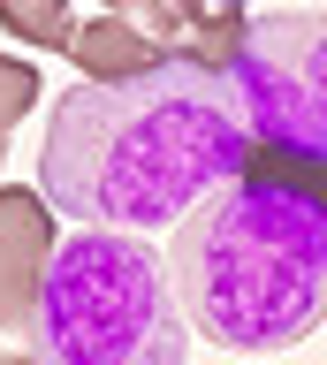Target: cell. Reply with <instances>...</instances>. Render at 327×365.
<instances>
[{"label": "cell", "instance_id": "cell-1", "mask_svg": "<svg viewBox=\"0 0 327 365\" xmlns=\"http://www.w3.org/2000/svg\"><path fill=\"white\" fill-rule=\"evenodd\" d=\"M259 168L229 76L198 53H167L137 76H84L38 145V190L53 213L84 228H183L221 182Z\"/></svg>", "mask_w": 327, "mask_h": 365}, {"label": "cell", "instance_id": "cell-7", "mask_svg": "<svg viewBox=\"0 0 327 365\" xmlns=\"http://www.w3.org/2000/svg\"><path fill=\"white\" fill-rule=\"evenodd\" d=\"M0 31H16L24 46L69 53L76 46V0H0Z\"/></svg>", "mask_w": 327, "mask_h": 365}, {"label": "cell", "instance_id": "cell-2", "mask_svg": "<svg viewBox=\"0 0 327 365\" xmlns=\"http://www.w3.org/2000/svg\"><path fill=\"white\" fill-rule=\"evenodd\" d=\"M167 282L221 350H289L327 319V190L289 168H244L190 205Z\"/></svg>", "mask_w": 327, "mask_h": 365}, {"label": "cell", "instance_id": "cell-8", "mask_svg": "<svg viewBox=\"0 0 327 365\" xmlns=\"http://www.w3.org/2000/svg\"><path fill=\"white\" fill-rule=\"evenodd\" d=\"M31 107H38V68L16 61V53H0V145H8V130H16Z\"/></svg>", "mask_w": 327, "mask_h": 365}, {"label": "cell", "instance_id": "cell-5", "mask_svg": "<svg viewBox=\"0 0 327 365\" xmlns=\"http://www.w3.org/2000/svg\"><path fill=\"white\" fill-rule=\"evenodd\" d=\"M53 205L46 190L0 182V365H31V304L53 259Z\"/></svg>", "mask_w": 327, "mask_h": 365}, {"label": "cell", "instance_id": "cell-9", "mask_svg": "<svg viewBox=\"0 0 327 365\" xmlns=\"http://www.w3.org/2000/svg\"><path fill=\"white\" fill-rule=\"evenodd\" d=\"M190 8H198V16H236L244 0H190Z\"/></svg>", "mask_w": 327, "mask_h": 365}, {"label": "cell", "instance_id": "cell-6", "mask_svg": "<svg viewBox=\"0 0 327 365\" xmlns=\"http://www.w3.org/2000/svg\"><path fill=\"white\" fill-rule=\"evenodd\" d=\"M175 46H160L145 23H130V16H92V23H76V46H69V61H84V76H137V68H152V61H167Z\"/></svg>", "mask_w": 327, "mask_h": 365}, {"label": "cell", "instance_id": "cell-3", "mask_svg": "<svg viewBox=\"0 0 327 365\" xmlns=\"http://www.w3.org/2000/svg\"><path fill=\"white\" fill-rule=\"evenodd\" d=\"M31 365H183V297L167 259L115 228L53 244L31 304Z\"/></svg>", "mask_w": 327, "mask_h": 365}, {"label": "cell", "instance_id": "cell-10", "mask_svg": "<svg viewBox=\"0 0 327 365\" xmlns=\"http://www.w3.org/2000/svg\"><path fill=\"white\" fill-rule=\"evenodd\" d=\"M0 153H8V145H0Z\"/></svg>", "mask_w": 327, "mask_h": 365}, {"label": "cell", "instance_id": "cell-4", "mask_svg": "<svg viewBox=\"0 0 327 365\" xmlns=\"http://www.w3.org/2000/svg\"><path fill=\"white\" fill-rule=\"evenodd\" d=\"M213 68L229 76L259 153L289 168H327V8L236 23Z\"/></svg>", "mask_w": 327, "mask_h": 365}]
</instances>
